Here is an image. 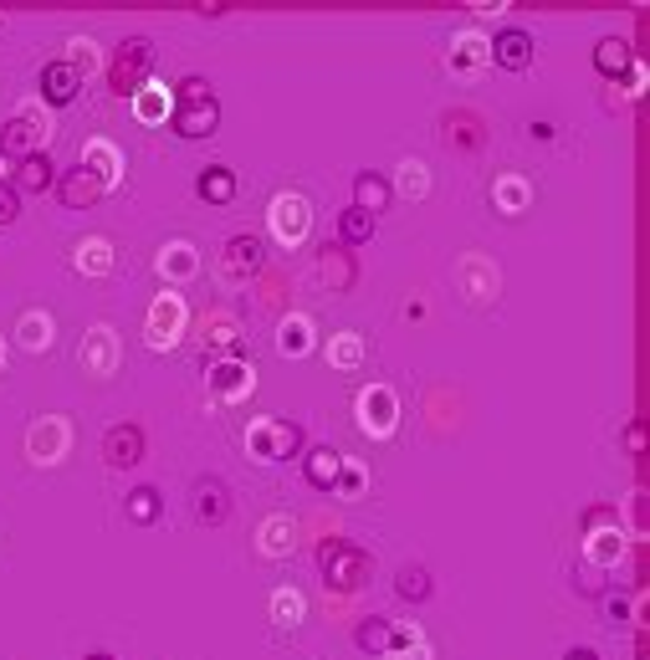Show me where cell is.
Returning a JSON list of instances; mask_svg holds the SVG:
<instances>
[{
    "label": "cell",
    "instance_id": "cell-1",
    "mask_svg": "<svg viewBox=\"0 0 650 660\" xmlns=\"http://www.w3.org/2000/svg\"><path fill=\"white\" fill-rule=\"evenodd\" d=\"M154 72V41L149 36H123L118 52H113V67H108V82L113 93H144V77Z\"/></svg>",
    "mask_w": 650,
    "mask_h": 660
},
{
    "label": "cell",
    "instance_id": "cell-2",
    "mask_svg": "<svg viewBox=\"0 0 650 660\" xmlns=\"http://www.w3.org/2000/svg\"><path fill=\"white\" fill-rule=\"evenodd\" d=\"M318 563H323V584L328 589H359L369 579V553L354 548L349 538H328L318 548Z\"/></svg>",
    "mask_w": 650,
    "mask_h": 660
},
{
    "label": "cell",
    "instance_id": "cell-3",
    "mask_svg": "<svg viewBox=\"0 0 650 660\" xmlns=\"http://www.w3.org/2000/svg\"><path fill=\"white\" fill-rule=\"evenodd\" d=\"M169 123H175L180 139H210L215 128H221V103H215V93H205V98H180L175 113H169Z\"/></svg>",
    "mask_w": 650,
    "mask_h": 660
},
{
    "label": "cell",
    "instance_id": "cell-4",
    "mask_svg": "<svg viewBox=\"0 0 650 660\" xmlns=\"http://www.w3.org/2000/svg\"><path fill=\"white\" fill-rule=\"evenodd\" d=\"M487 57H492L497 67H507V72H523V67H533V57H538V41H533V31H523V26H502V31L487 41Z\"/></svg>",
    "mask_w": 650,
    "mask_h": 660
},
{
    "label": "cell",
    "instance_id": "cell-5",
    "mask_svg": "<svg viewBox=\"0 0 650 660\" xmlns=\"http://www.w3.org/2000/svg\"><path fill=\"white\" fill-rule=\"evenodd\" d=\"M297 446H302V430L287 425V420H272L262 430H251V451L262 461H287V456H297Z\"/></svg>",
    "mask_w": 650,
    "mask_h": 660
},
{
    "label": "cell",
    "instance_id": "cell-6",
    "mask_svg": "<svg viewBox=\"0 0 650 660\" xmlns=\"http://www.w3.org/2000/svg\"><path fill=\"white\" fill-rule=\"evenodd\" d=\"M57 195H62L67 210H88V205H98L103 180H98L88 164H77V169H62V174H57Z\"/></svg>",
    "mask_w": 650,
    "mask_h": 660
},
{
    "label": "cell",
    "instance_id": "cell-7",
    "mask_svg": "<svg viewBox=\"0 0 650 660\" xmlns=\"http://www.w3.org/2000/svg\"><path fill=\"white\" fill-rule=\"evenodd\" d=\"M103 461L128 471V466H139L144 461V430L139 425H108L103 435Z\"/></svg>",
    "mask_w": 650,
    "mask_h": 660
},
{
    "label": "cell",
    "instance_id": "cell-8",
    "mask_svg": "<svg viewBox=\"0 0 650 660\" xmlns=\"http://www.w3.org/2000/svg\"><path fill=\"white\" fill-rule=\"evenodd\" d=\"M359 425L369 435H389V430H395V394H389L384 384L359 394Z\"/></svg>",
    "mask_w": 650,
    "mask_h": 660
},
{
    "label": "cell",
    "instance_id": "cell-9",
    "mask_svg": "<svg viewBox=\"0 0 650 660\" xmlns=\"http://www.w3.org/2000/svg\"><path fill=\"white\" fill-rule=\"evenodd\" d=\"M77 87H82V72H72L67 62H47V67H41V98H47L52 108H67L77 98Z\"/></svg>",
    "mask_w": 650,
    "mask_h": 660
},
{
    "label": "cell",
    "instance_id": "cell-10",
    "mask_svg": "<svg viewBox=\"0 0 650 660\" xmlns=\"http://www.w3.org/2000/svg\"><path fill=\"white\" fill-rule=\"evenodd\" d=\"M0 154L6 159H26V154H41V128L21 113V118H11L6 128H0Z\"/></svg>",
    "mask_w": 650,
    "mask_h": 660
},
{
    "label": "cell",
    "instance_id": "cell-11",
    "mask_svg": "<svg viewBox=\"0 0 650 660\" xmlns=\"http://www.w3.org/2000/svg\"><path fill=\"white\" fill-rule=\"evenodd\" d=\"M11 174H16V195H21V190H26V195H41V190L57 185V164H52L47 154H26Z\"/></svg>",
    "mask_w": 650,
    "mask_h": 660
},
{
    "label": "cell",
    "instance_id": "cell-12",
    "mask_svg": "<svg viewBox=\"0 0 650 660\" xmlns=\"http://www.w3.org/2000/svg\"><path fill=\"white\" fill-rule=\"evenodd\" d=\"M195 195L210 200V205H231V200H236V174H231L226 164H205V169L195 174Z\"/></svg>",
    "mask_w": 650,
    "mask_h": 660
},
{
    "label": "cell",
    "instance_id": "cell-13",
    "mask_svg": "<svg viewBox=\"0 0 650 660\" xmlns=\"http://www.w3.org/2000/svg\"><path fill=\"white\" fill-rule=\"evenodd\" d=\"M302 476L313 481V487H338V476H343V461H338V451L333 446H318V451H308L302 456Z\"/></svg>",
    "mask_w": 650,
    "mask_h": 660
},
{
    "label": "cell",
    "instance_id": "cell-14",
    "mask_svg": "<svg viewBox=\"0 0 650 660\" xmlns=\"http://www.w3.org/2000/svg\"><path fill=\"white\" fill-rule=\"evenodd\" d=\"M262 241H256V236H231L226 241V272L231 277H251L256 267H262Z\"/></svg>",
    "mask_w": 650,
    "mask_h": 660
},
{
    "label": "cell",
    "instance_id": "cell-15",
    "mask_svg": "<svg viewBox=\"0 0 650 660\" xmlns=\"http://www.w3.org/2000/svg\"><path fill=\"white\" fill-rule=\"evenodd\" d=\"M389 195H395V190H389L384 174H374V169H359V174H354V205H359V210L379 215V210L389 205Z\"/></svg>",
    "mask_w": 650,
    "mask_h": 660
},
{
    "label": "cell",
    "instance_id": "cell-16",
    "mask_svg": "<svg viewBox=\"0 0 650 660\" xmlns=\"http://www.w3.org/2000/svg\"><path fill=\"white\" fill-rule=\"evenodd\" d=\"M272 215H277L282 241H302V236H308V200H302V195H282Z\"/></svg>",
    "mask_w": 650,
    "mask_h": 660
},
{
    "label": "cell",
    "instance_id": "cell-17",
    "mask_svg": "<svg viewBox=\"0 0 650 660\" xmlns=\"http://www.w3.org/2000/svg\"><path fill=\"white\" fill-rule=\"evenodd\" d=\"M354 645L369 650V655H389V650H395V625L379 620V614H369V620L354 630Z\"/></svg>",
    "mask_w": 650,
    "mask_h": 660
},
{
    "label": "cell",
    "instance_id": "cell-18",
    "mask_svg": "<svg viewBox=\"0 0 650 660\" xmlns=\"http://www.w3.org/2000/svg\"><path fill=\"white\" fill-rule=\"evenodd\" d=\"M594 67H599L604 77L630 72V41H625V36H604L599 47H594Z\"/></svg>",
    "mask_w": 650,
    "mask_h": 660
},
{
    "label": "cell",
    "instance_id": "cell-19",
    "mask_svg": "<svg viewBox=\"0 0 650 660\" xmlns=\"http://www.w3.org/2000/svg\"><path fill=\"white\" fill-rule=\"evenodd\" d=\"M374 220H379V215L349 205V210L338 215V241H343V246H364V241H374Z\"/></svg>",
    "mask_w": 650,
    "mask_h": 660
},
{
    "label": "cell",
    "instance_id": "cell-20",
    "mask_svg": "<svg viewBox=\"0 0 650 660\" xmlns=\"http://www.w3.org/2000/svg\"><path fill=\"white\" fill-rule=\"evenodd\" d=\"M195 512H200V522H226V512H231V492H226V481H200V502H195Z\"/></svg>",
    "mask_w": 650,
    "mask_h": 660
},
{
    "label": "cell",
    "instance_id": "cell-21",
    "mask_svg": "<svg viewBox=\"0 0 650 660\" xmlns=\"http://www.w3.org/2000/svg\"><path fill=\"white\" fill-rule=\"evenodd\" d=\"M323 282H333V292L354 287V261H349V246H328V251H323Z\"/></svg>",
    "mask_w": 650,
    "mask_h": 660
},
{
    "label": "cell",
    "instance_id": "cell-22",
    "mask_svg": "<svg viewBox=\"0 0 650 660\" xmlns=\"http://www.w3.org/2000/svg\"><path fill=\"white\" fill-rule=\"evenodd\" d=\"M210 384L231 400V394L251 389V369H246V364H215V369H210Z\"/></svg>",
    "mask_w": 650,
    "mask_h": 660
},
{
    "label": "cell",
    "instance_id": "cell-23",
    "mask_svg": "<svg viewBox=\"0 0 650 660\" xmlns=\"http://www.w3.org/2000/svg\"><path fill=\"white\" fill-rule=\"evenodd\" d=\"M159 512H164V497L154 487H134V492H128V517H134V522H154Z\"/></svg>",
    "mask_w": 650,
    "mask_h": 660
},
{
    "label": "cell",
    "instance_id": "cell-24",
    "mask_svg": "<svg viewBox=\"0 0 650 660\" xmlns=\"http://www.w3.org/2000/svg\"><path fill=\"white\" fill-rule=\"evenodd\" d=\"M113 267V251H108V241H82L77 246V272H108Z\"/></svg>",
    "mask_w": 650,
    "mask_h": 660
},
{
    "label": "cell",
    "instance_id": "cell-25",
    "mask_svg": "<svg viewBox=\"0 0 650 660\" xmlns=\"http://www.w3.org/2000/svg\"><path fill=\"white\" fill-rule=\"evenodd\" d=\"M308 323H302V318H292V323H282V338H277V348H282V354H308Z\"/></svg>",
    "mask_w": 650,
    "mask_h": 660
},
{
    "label": "cell",
    "instance_id": "cell-26",
    "mask_svg": "<svg viewBox=\"0 0 650 660\" xmlns=\"http://www.w3.org/2000/svg\"><path fill=\"white\" fill-rule=\"evenodd\" d=\"M400 599H430V574L425 568H400Z\"/></svg>",
    "mask_w": 650,
    "mask_h": 660
},
{
    "label": "cell",
    "instance_id": "cell-27",
    "mask_svg": "<svg viewBox=\"0 0 650 660\" xmlns=\"http://www.w3.org/2000/svg\"><path fill=\"white\" fill-rule=\"evenodd\" d=\"M21 343H26V348H47V343H52V318L31 313V318L21 323Z\"/></svg>",
    "mask_w": 650,
    "mask_h": 660
},
{
    "label": "cell",
    "instance_id": "cell-28",
    "mask_svg": "<svg viewBox=\"0 0 650 660\" xmlns=\"http://www.w3.org/2000/svg\"><path fill=\"white\" fill-rule=\"evenodd\" d=\"M164 323H169V338H175V328H180V302L175 297H159V307H154V343H164Z\"/></svg>",
    "mask_w": 650,
    "mask_h": 660
},
{
    "label": "cell",
    "instance_id": "cell-29",
    "mask_svg": "<svg viewBox=\"0 0 650 660\" xmlns=\"http://www.w3.org/2000/svg\"><path fill=\"white\" fill-rule=\"evenodd\" d=\"M82 164H88V169L98 174V180H103V185H108V180H113V174H118V169H113V149H108V144H93L88 154H82Z\"/></svg>",
    "mask_w": 650,
    "mask_h": 660
},
{
    "label": "cell",
    "instance_id": "cell-30",
    "mask_svg": "<svg viewBox=\"0 0 650 660\" xmlns=\"http://www.w3.org/2000/svg\"><path fill=\"white\" fill-rule=\"evenodd\" d=\"M159 267H164V272H180V277H185V272L195 267V256H190V246H169V251L159 256Z\"/></svg>",
    "mask_w": 650,
    "mask_h": 660
},
{
    "label": "cell",
    "instance_id": "cell-31",
    "mask_svg": "<svg viewBox=\"0 0 650 660\" xmlns=\"http://www.w3.org/2000/svg\"><path fill=\"white\" fill-rule=\"evenodd\" d=\"M482 57H487V41H482V36H461L456 62H461V67H471V62H482Z\"/></svg>",
    "mask_w": 650,
    "mask_h": 660
},
{
    "label": "cell",
    "instance_id": "cell-32",
    "mask_svg": "<svg viewBox=\"0 0 650 660\" xmlns=\"http://www.w3.org/2000/svg\"><path fill=\"white\" fill-rule=\"evenodd\" d=\"M16 215H21V195H16V185H0V226H11Z\"/></svg>",
    "mask_w": 650,
    "mask_h": 660
},
{
    "label": "cell",
    "instance_id": "cell-33",
    "mask_svg": "<svg viewBox=\"0 0 650 660\" xmlns=\"http://www.w3.org/2000/svg\"><path fill=\"white\" fill-rule=\"evenodd\" d=\"M72 72H82V62H88L93 67V41H72V57H62Z\"/></svg>",
    "mask_w": 650,
    "mask_h": 660
},
{
    "label": "cell",
    "instance_id": "cell-34",
    "mask_svg": "<svg viewBox=\"0 0 650 660\" xmlns=\"http://www.w3.org/2000/svg\"><path fill=\"white\" fill-rule=\"evenodd\" d=\"M277 614H282V625H297L302 599H297V594H277Z\"/></svg>",
    "mask_w": 650,
    "mask_h": 660
},
{
    "label": "cell",
    "instance_id": "cell-35",
    "mask_svg": "<svg viewBox=\"0 0 650 660\" xmlns=\"http://www.w3.org/2000/svg\"><path fill=\"white\" fill-rule=\"evenodd\" d=\"M205 93H210V82H205V77H185V82L175 87V103H180V98H205Z\"/></svg>",
    "mask_w": 650,
    "mask_h": 660
},
{
    "label": "cell",
    "instance_id": "cell-36",
    "mask_svg": "<svg viewBox=\"0 0 650 660\" xmlns=\"http://www.w3.org/2000/svg\"><path fill=\"white\" fill-rule=\"evenodd\" d=\"M604 614H610L615 625H625V620H630V604H625L620 594H610V599H604Z\"/></svg>",
    "mask_w": 650,
    "mask_h": 660
},
{
    "label": "cell",
    "instance_id": "cell-37",
    "mask_svg": "<svg viewBox=\"0 0 650 660\" xmlns=\"http://www.w3.org/2000/svg\"><path fill=\"white\" fill-rule=\"evenodd\" d=\"M333 354H338V364H354V359H359V343H354V338H343Z\"/></svg>",
    "mask_w": 650,
    "mask_h": 660
},
{
    "label": "cell",
    "instance_id": "cell-38",
    "mask_svg": "<svg viewBox=\"0 0 650 660\" xmlns=\"http://www.w3.org/2000/svg\"><path fill=\"white\" fill-rule=\"evenodd\" d=\"M599 522H620L610 507H589V517H584V527H599Z\"/></svg>",
    "mask_w": 650,
    "mask_h": 660
},
{
    "label": "cell",
    "instance_id": "cell-39",
    "mask_svg": "<svg viewBox=\"0 0 650 660\" xmlns=\"http://www.w3.org/2000/svg\"><path fill=\"white\" fill-rule=\"evenodd\" d=\"M405 190H425V174H420V164H405Z\"/></svg>",
    "mask_w": 650,
    "mask_h": 660
},
{
    "label": "cell",
    "instance_id": "cell-40",
    "mask_svg": "<svg viewBox=\"0 0 650 660\" xmlns=\"http://www.w3.org/2000/svg\"><path fill=\"white\" fill-rule=\"evenodd\" d=\"M625 446H630V451H640V446H645V430H640V425H630V430H625Z\"/></svg>",
    "mask_w": 650,
    "mask_h": 660
},
{
    "label": "cell",
    "instance_id": "cell-41",
    "mask_svg": "<svg viewBox=\"0 0 650 660\" xmlns=\"http://www.w3.org/2000/svg\"><path fill=\"white\" fill-rule=\"evenodd\" d=\"M502 195H507V205H512V210L523 205V185H502Z\"/></svg>",
    "mask_w": 650,
    "mask_h": 660
},
{
    "label": "cell",
    "instance_id": "cell-42",
    "mask_svg": "<svg viewBox=\"0 0 650 660\" xmlns=\"http://www.w3.org/2000/svg\"><path fill=\"white\" fill-rule=\"evenodd\" d=\"M563 660H599V655H594L589 645H574V650H569V655H563Z\"/></svg>",
    "mask_w": 650,
    "mask_h": 660
},
{
    "label": "cell",
    "instance_id": "cell-43",
    "mask_svg": "<svg viewBox=\"0 0 650 660\" xmlns=\"http://www.w3.org/2000/svg\"><path fill=\"white\" fill-rule=\"evenodd\" d=\"M88 660H113V655H103V650H98V655H88Z\"/></svg>",
    "mask_w": 650,
    "mask_h": 660
}]
</instances>
